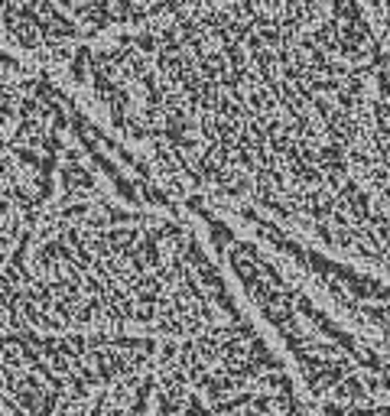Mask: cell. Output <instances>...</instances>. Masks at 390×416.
I'll list each match as a JSON object with an SVG mask.
<instances>
[{"label":"cell","mask_w":390,"mask_h":416,"mask_svg":"<svg viewBox=\"0 0 390 416\" xmlns=\"http://www.w3.org/2000/svg\"><path fill=\"white\" fill-rule=\"evenodd\" d=\"M0 416H322L169 192L78 104L0 140Z\"/></svg>","instance_id":"6da1fadb"},{"label":"cell","mask_w":390,"mask_h":416,"mask_svg":"<svg viewBox=\"0 0 390 416\" xmlns=\"http://www.w3.org/2000/svg\"><path fill=\"white\" fill-rule=\"evenodd\" d=\"M224 0H0V49L56 78L68 62L147 36Z\"/></svg>","instance_id":"7a4b0ae2"},{"label":"cell","mask_w":390,"mask_h":416,"mask_svg":"<svg viewBox=\"0 0 390 416\" xmlns=\"http://www.w3.org/2000/svg\"><path fill=\"white\" fill-rule=\"evenodd\" d=\"M371 17L377 20V26L384 30V36H390V0H364Z\"/></svg>","instance_id":"3957f363"}]
</instances>
